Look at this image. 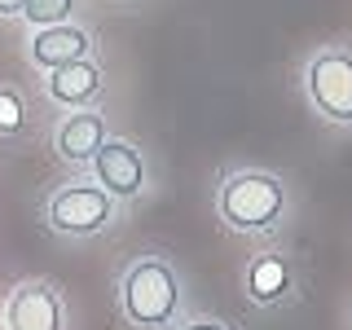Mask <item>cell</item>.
I'll list each match as a JSON object with an SVG mask.
<instances>
[{"label": "cell", "mask_w": 352, "mask_h": 330, "mask_svg": "<svg viewBox=\"0 0 352 330\" xmlns=\"http://www.w3.org/2000/svg\"><path fill=\"white\" fill-rule=\"evenodd\" d=\"M5 326L9 330H62L66 326L62 295L49 282H22L5 304Z\"/></svg>", "instance_id": "obj_6"}, {"label": "cell", "mask_w": 352, "mask_h": 330, "mask_svg": "<svg viewBox=\"0 0 352 330\" xmlns=\"http://www.w3.org/2000/svg\"><path fill=\"white\" fill-rule=\"evenodd\" d=\"M119 304H124V317L132 326L163 330L172 326L176 308H181V278L168 260L141 256L137 264H128L124 282H119Z\"/></svg>", "instance_id": "obj_1"}, {"label": "cell", "mask_w": 352, "mask_h": 330, "mask_svg": "<svg viewBox=\"0 0 352 330\" xmlns=\"http://www.w3.org/2000/svg\"><path fill=\"white\" fill-rule=\"evenodd\" d=\"M102 141H106V119L88 106H80L75 115H66L58 124V132H53V150H58L66 163H88Z\"/></svg>", "instance_id": "obj_9"}, {"label": "cell", "mask_w": 352, "mask_h": 330, "mask_svg": "<svg viewBox=\"0 0 352 330\" xmlns=\"http://www.w3.org/2000/svg\"><path fill=\"white\" fill-rule=\"evenodd\" d=\"M93 176L97 185L110 194V198H137L146 190V163H141V150L128 146V141H102L93 159Z\"/></svg>", "instance_id": "obj_5"}, {"label": "cell", "mask_w": 352, "mask_h": 330, "mask_svg": "<svg viewBox=\"0 0 352 330\" xmlns=\"http://www.w3.org/2000/svg\"><path fill=\"white\" fill-rule=\"evenodd\" d=\"M44 88H49V97L66 110H80V106H93L97 93H102V71H97V62H66V66H53L49 80H44Z\"/></svg>", "instance_id": "obj_8"}, {"label": "cell", "mask_w": 352, "mask_h": 330, "mask_svg": "<svg viewBox=\"0 0 352 330\" xmlns=\"http://www.w3.org/2000/svg\"><path fill=\"white\" fill-rule=\"evenodd\" d=\"M304 88H308V102L326 119L352 124V53H344V49L317 53L304 71Z\"/></svg>", "instance_id": "obj_4"}, {"label": "cell", "mask_w": 352, "mask_h": 330, "mask_svg": "<svg viewBox=\"0 0 352 330\" xmlns=\"http://www.w3.org/2000/svg\"><path fill=\"white\" fill-rule=\"evenodd\" d=\"M286 264L278 256H260V260H251V269H247V291H251V300H260V304H269V300H278V295L286 291Z\"/></svg>", "instance_id": "obj_10"}, {"label": "cell", "mask_w": 352, "mask_h": 330, "mask_svg": "<svg viewBox=\"0 0 352 330\" xmlns=\"http://www.w3.org/2000/svg\"><path fill=\"white\" fill-rule=\"evenodd\" d=\"M49 225L66 238H88V234H102L115 216V198H110L102 185H62L58 194L49 198L44 207Z\"/></svg>", "instance_id": "obj_3"}, {"label": "cell", "mask_w": 352, "mask_h": 330, "mask_svg": "<svg viewBox=\"0 0 352 330\" xmlns=\"http://www.w3.org/2000/svg\"><path fill=\"white\" fill-rule=\"evenodd\" d=\"M75 0H22V18L31 27H53V22H71Z\"/></svg>", "instance_id": "obj_11"}, {"label": "cell", "mask_w": 352, "mask_h": 330, "mask_svg": "<svg viewBox=\"0 0 352 330\" xmlns=\"http://www.w3.org/2000/svg\"><path fill=\"white\" fill-rule=\"evenodd\" d=\"M22 14V0H0V18H14Z\"/></svg>", "instance_id": "obj_13"}, {"label": "cell", "mask_w": 352, "mask_h": 330, "mask_svg": "<svg viewBox=\"0 0 352 330\" xmlns=\"http://www.w3.org/2000/svg\"><path fill=\"white\" fill-rule=\"evenodd\" d=\"M93 53V40L88 31L71 27V22H53V27H36L31 36V62L40 71H53V66H66V62H80Z\"/></svg>", "instance_id": "obj_7"}, {"label": "cell", "mask_w": 352, "mask_h": 330, "mask_svg": "<svg viewBox=\"0 0 352 330\" xmlns=\"http://www.w3.org/2000/svg\"><path fill=\"white\" fill-rule=\"evenodd\" d=\"M185 330H229V326H220V322H190Z\"/></svg>", "instance_id": "obj_14"}, {"label": "cell", "mask_w": 352, "mask_h": 330, "mask_svg": "<svg viewBox=\"0 0 352 330\" xmlns=\"http://www.w3.org/2000/svg\"><path fill=\"white\" fill-rule=\"evenodd\" d=\"M22 128H27V102L18 88L0 84V137H14Z\"/></svg>", "instance_id": "obj_12"}, {"label": "cell", "mask_w": 352, "mask_h": 330, "mask_svg": "<svg viewBox=\"0 0 352 330\" xmlns=\"http://www.w3.org/2000/svg\"><path fill=\"white\" fill-rule=\"evenodd\" d=\"M282 203H286L282 181L269 172H234L220 185V216L242 234L269 229L282 216Z\"/></svg>", "instance_id": "obj_2"}]
</instances>
